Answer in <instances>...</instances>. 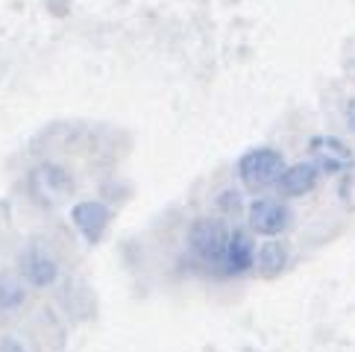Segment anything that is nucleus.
I'll return each mask as SVG.
<instances>
[{
    "label": "nucleus",
    "mask_w": 355,
    "mask_h": 352,
    "mask_svg": "<svg viewBox=\"0 0 355 352\" xmlns=\"http://www.w3.org/2000/svg\"><path fill=\"white\" fill-rule=\"evenodd\" d=\"M230 206H232V209H238V206H241V197H238L235 191H226V194L220 197V209L226 211V209H230Z\"/></svg>",
    "instance_id": "obj_13"
},
{
    "label": "nucleus",
    "mask_w": 355,
    "mask_h": 352,
    "mask_svg": "<svg viewBox=\"0 0 355 352\" xmlns=\"http://www.w3.org/2000/svg\"><path fill=\"white\" fill-rule=\"evenodd\" d=\"M247 220H250V229L256 235L264 238H276L288 229L291 223V211L282 200H273V197H259L247 206Z\"/></svg>",
    "instance_id": "obj_3"
},
{
    "label": "nucleus",
    "mask_w": 355,
    "mask_h": 352,
    "mask_svg": "<svg viewBox=\"0 0 355 352\" xmlns=\"http://www.w3.org/2000/svg\"><path fill=\"white\" fill-rule=\"evenodd\" d=\"M309 150H311V161L323 173H340V170L352 168V161H355L349 144L335 135H314Z\"/></svg>",
    "instance_id": "obj_4"
},
{
    "label": "nucleus",
    "mask_w": 355,
    "mask_h": 352,
    "mask_svg": "<svg viewBox=\"0 0 355 352\" xmlns=\"http://www.w3.org/2000/svg\"><path fill=\"white\" fill-rule=\"evenodd\" d=\"M0 352H27V349H24V344L15 341V337H3V341H0Z\"/></svg>",
    "instance_id": "obj_12"
},
{
    "label": "nucleus",
    "mask_w": 355,
    "mask_h": 352,
    "mask_svg": "<svg viewBox=\"0 0 355 352\" xmlns=\"http://www.w3.org/2000/svg\"><path fill=\"white\" fill-rule=\"evenodd\" d=\"M24 303V288L9 279V276H0V311H12Z\"/></svg>",
    "instance_id": "obj_11"
},
{
    "label": "nucleus",
    "mask_w": 355,
    "mask_h": 352,
    "mask_svg": "<svg viewBox=\"0 0 355 352\" xmlns=\"http://www.w3.org/2000/svg\"><path fill=\"white\" fill-rule=\"evenodd\" d=\"M226 241H230V226L220 218H200L188 229V244H191L194 256L202 264H209V267H218L220 264Z\"/></svg>",
    "instance_id": "obj_2"
},
{
    "label": "nucleus",
    "mask_w": 355,
    "mask_h": 352,
    "mask_svg": "<svg viewBox=\"0 0 355 352\" xmlns=\"http://www.w3.org/2000/svg\"><path fill=\"white\" fill-rule=\"evenodd\" d=\"M320 176H323V170L317 168L314 161H297V165H288L282 173H279V179L273 185L282 197L294 200V197L311 194L317 188V182H320Z\"/></svg>",
    "instance_id": "obj_5"
},
{
    "label": "nucleus",
    "mask_w": 355,
    "mask_h": 352,
    "mask_svg": "<svg viewBox=\"0 0 355 352\" xmlns=\"http://www.w3.org/2000/svg\"><path fill=\"white\" fill-rule=\"evenodd\" d=\"M256 261V244H252L250 232L244 229H230V241H226V249H223V258L218 264V270L223 276H241L252 267Z\"/></svg>",
    "instance_id": "obj_6"
},
{
    "label": "nucleus",
    "mask_w": 355,
    "mask_h": 352,
    "mask_svg": "<svg viewBox=\"0 0 355 352\" xmlns=\"http://www.w3.org/2000/svg\"><path fill=\"white\" fill-rule=\"evenodd\" d=\"M71 220H73V226H77V229L83 232L85 241L97 244L100 238L106 235V229H109L112 211H109V206L97 203V200H83V203H77V206L71 209Z\"/></svg>",
    "instance_id": "obj_7"
},
{
    "label": "nucleus",
    "mask_w": 355,
    "mask_h": 352,
    "mask_svg": "<svg viewBox=\"0 0 355 352\" xmlns=\"http://www.w3.org/2000/svg\"><path fill=\"white\" fill-rule=\"evenodd\" d=\"M285 170V159L273 147H252L238 159V179L252 191H261L279 179Z\"/></svg>",
    "instance_id": "obj_1"
},
{
    "label": "nucleus",
    "mask_w": 355,
    "mask_h": 352,
    "mask_svg": "<svg viewBox=\"0 0 355 352\" xmlns=\"http://www.w3.org/2000/svg\"><path fill=\"white\" fill-rule=\"evenodd\" d=\"M285 264H288V247L282 241H276V238H268V241L256 249L252 267H256L264 279H276V276L285 270Z\"/></svg>",
    "instance_id": "obj_9"
},
{
    "label": "nucleus",
    "mask_w": 355,
    "mask_h": 352,
    "mask_svg": "<svg viewBox=\"0 0 355 352\" xmlns=\"http://www.w3.org/2000/svg\"><path fill=\"white\" fill-rule=\"evenodd\" d=\"M33 188H35V191H42V194H47V200L53 203V200L68 194L71 176L62 170L59 165H42L39 170L33 173Z\"/></svg>",
    "instance_id": "obj_10"
},
{
    "label": "nucleus",
    "mask_w": 355,
    "mask_h": 352,
    "mask_svg": "<svg viewBox=\"0 0 355 352\" xmlns=\"http://www.w3.org/2000/svg\"><path fill=\"white\" fill-rule=\"evenodd\" d=\"M21 273H24V279H27L30 285H35V288H47V285H53V282H56L59 267H56V261L44 253V249L30 247L27 253L21 256Z\"/></svg>",
    "instance_id": "obj_8"
}]
</instances>
